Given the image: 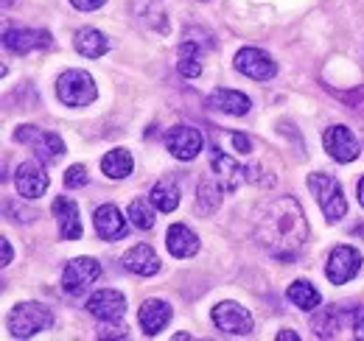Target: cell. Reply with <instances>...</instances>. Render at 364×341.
<instances>
[{
	"mask_svg": "<svg viewBox=\"0 0 364 341\" xmlns=\"http://www.w3.org/2000/svg\"><path fill=\"white\" fill-rule=\"evenodd\" d=\"M177 70L185 79H199L202 76V48L196 43H182L177 53Z\"/></svg>",
	"mask_w": 364,
	"mask_h": 341,
	"instance_id": "26",
	"label": "cell"
},
{
	"mask_svg": "<svg viewBox=\"0 0 364 341\" xmlns=\"http://www.w3.org/2000/svg\"><path fill=\"white\" fill-rule=\"evenodd\" d=\"M50 210L56 215V227H59V235H62L65 241H79V238L85 235L79 205H76L70 196H56V202H53Z\"/></svg>",
	"mask_w": 364,
	"mask_h": 341,
	"instance_id": "15",
	"label": "cell"
},
{
	"mask_svg": "<svg viewBox=\"0 0 364 341\" xmlns=\"http://www.w3.org/2000/svg\"><path fill=\"white\" fill-rule=\"evenodd\" d=\"M154 210H157V207H154L151 199H135V202L129 205V210H127V218H129L132 227H137V229L146 232V229L154 227V218H157Z\"/></svg>",
	"mask_w": 364,
	"mask_h": 341,
	"instance_id": "28",
	"label": "cell"
},
{
	"mask_svg": "<svg viewBox=\"0 0 364 341\" xmlns=\"http://www.w3.org/2000/svg\"><path fill=\"white\" fill-rule=\"evenodd\" d=\"M232 148H235L238 154H250V151H252V143H250L247 134H232Z\"/></svg>",
	"mask_w": 364,
	"mask_h": 341,
	"instance_id": "33",
	"label": "cell"
},
{
	"mask_svg": "<svg viewBox=\"0 0 364 341\" xmlns=\"http://www.w3.org/2000/svg\"><path fill=\"white\" fill-rule=\"evenodd\" d=\"M149 199L154 202V207H157L160 213H174V210L180 207V185L171 182V179H160V182L151 188Z\"/></svg>",
	"mask_w": 364,
	"mask_h": 341,
	"instance_id": "25",
	"label": "cell"
},
{
	"mask_svg": "<svg viewBox=\"0 0 364 341\" xmlns=\"http://www.w3.org/2000/svg\"><path fill=\"white\" fill-rule=\"evenodd\" d=\"M11 263V244H9V238H3V266H9Z\"/></svg>",
	"mask_w": 364,
	"mask_h": 341,
	"instance_id": "35",
	"label": "cell"
},
{
	"mask_svg": "<svg viewBox=\"0 0 364 341\" xmlns=\"http://www.w3.org/2000/svg\"><path fill=\"white\" fill-rule=\"evenodd\" d=\"M208 107H213V109H219V112H225V115H247L250 107H252V101H250L244 92H238V90L219 87V90H213V92L208 95Z\"/></svg>",
	"mask_w": 364,
	"mask_h": 341,
	"instance_id": "19",
	"label": "cell"
},
{
	"mask_svg": "<svg viewBox=\"0 0 364 341\" xmlns=\"http://www.w3.org/2000/svg\"><path fill=\"white\" fill-rule=\"evenodd\" d=\"M356 193H359V205L364 207V176L359 179V188H356Z\"/></svg>",
	"mask_w": 364,
	"mask_h": 341,
	"instance_id": "37",
	"label": "cell"
},
{
	"mask_svg": "<svg viewBox=\"0 0 364 341\" xmlns=\"http://www.w3.org/2000/svg\"><path fill=\"white\" fill-rule=\"evenodd\" d=\"M210 168H213V179L225 193H235L247 179H250V166H241L235 157L225 154L219 146L210 148Z\"/></svg>",
	"mask_w": 364,
	"mask_h": 341,
	"instance_id": "7",
	"label": "cell"
},
{
	"mask_svg": "<svg viewBox=\"0 0 364 341\" xmlns=\"http://www.w3.org/2000/svg\"><path fill=\"white\" fill-rule=\"evenodd\" d=\"M196 205H199V213H216V207L222 205V196H219V188L213 182H199V196H196Z\"/></svg>",
	"mask_w": 364,
	"mask_h": 341,
	"instance_id": "29",
	"label": "cell"
},
{
	"mask_svg": "<svg viewBox=\"0 0 364 341\" xmlns=\"http://www.w3.org/2000/svg\"><path fill=\"white\" fill-rule=\"evenodd\" d=\"M70 3H73V9H79V11H95V9L104 6V0H70Z\"/></svg>",
	"mask_w": 364,
	"mask_h": 341,
	"instance_id": "34",
	"label": "cell"
},
{
	"mask_svg": "<svg viewBox=\"0 0 364 341\" xmlns=\"http://www.w3.org/2000/svg\"><path fill=\"white\" fill-rule=\"evenodd\" d=\"M101 277V263L95 257H73L62 271V291L70 297H82Z\"/></svg>",
	"mask_w": 364,
	"mask_h": 341,
	"instance_id": "6",
	"label": "cell"
},
{
	"mask_svg": "<svg viewBox=\"0 0 364 341\" xmlns=\"http://www.w3.org/2000/svg\"><path fill=\"white\" fill-rule=\"evenodd\" d=\"M87 168L85 166H70L65 170V188H85L87 185Z\"/></svg>",
	"mask_w": 364,
	"mask_h": 341,
	"instance_id": "31",
	"label": "cell"
},
{
	"mask_svg": "<svg viewBox=\"0 0 364 341\" xmlns=\"http://www.w3.org/2000/svg\"><path fill=\"white\" fill-rule=\"evenodd\" d=\"M3 45L9 48V50H14V53H20V56H26L28 50H34L37 45H50V37H48V31H34V28H6V34H3Z\"/></svg>",
	"mask_w": 364,
	"mask_h": 341,
	"instance_id": "21",
	"label": "cell"
},
{
	"mask_svg": "<svg viewBox=\"0 0 364 341\" xmlns=\"http://www.w3.org/2000/svg\"><path fill=\"white\" fill-rule=\"evenodd\" d=\"M309 190L314 193L325 221L336 224V221H342L348 215V199H345V190H342L336 176L319 173V170L317 173H309Z\"/></svg>",
	"mask_w": 364,
	"mask_h": 341,
	"instance_id": "2",
	"label": "cell"
},
{
	"mask_svg": "<svg viewBox=\"0 0 364 341\" xmlns=\"http://www.w3.org/2000/svg\"><path fill=\"white\" fill-rule=\"evenodd\" d=\"M286 297H289V302H294L300 310H314V308H319V302H322L319 291L309 280H294V283L289 286Z\"/></svg>",
	"mask_w": 364,
	"mask_h": 341,
	"instance_id": "27",
	"label": "cell"
},
{
	"mask_svg": "<svg viewBox=\"0 0 364 341\" xmlns=\"http://www.w3.org/2000/svg\"><path fill=\"white\" fill-rule=\"evenodd\" d=\"M137 319H140V328H143L146 336H157V333L166 330V325L171 322V305L163 302V299H146V302L140 305Z\"/></svg>",
	"mask_w": 364,
	"mask_h": 341,
	"instance_id": "18",
	"label": "cell"
},
{
	"mask_svg": "<svg viewBox=\"0 0 364 341\" xmlns=\"http://www.w3.org/2000/svg\"><path fill=\"white\" fill-rule=\"evenodd\" d=\"M73 48H76L82 56H87V59H101V56L109 50V43H107V37H104L101 31H95V28H82V31H76V37H73Z\"/></svg>",
	"mask_w": 364,
	"mask_h": 341,
	"instance_id": "24",
	"label": "cell"
},
{
	"mask_svg": "<svg viewBox=\"0 0 364 341\" xmlns=\"http://www.w3.org/2000/svg\"><path fill=\"white\" fill-rule=\"evenodd\" d=\"M213 325L225 336H250L252 333V313L238 302H219L213 308Z\"/></svg>",
	"mask_w": 364,
	"mask_h": 341,
	"instance_id": "9",
	"label": "cell"
},
{
	"mask_svg": "<svg viewBox=\"0 0 364 341\" xmlns=\"http://www.w3.org/2000/svg\"><path fill=\"white\" fill-rule=\"evenodd\" d=\"M48 185H50V179H48L46 168H43L37 160L20 163L17 170H14V188H17V193H20L23 199H28V202L46 196Z\"/></svg>",
	"mask_w": 364,
	"mask_h": 341,
	"instance_id": "13",
	"label": "cell"
},
{
	"mask_svg": "<svg viewBox=\"0 0 364 341\" xmlns=\"http://www.w3.org/2000/svg\"><path fill=\"white\" fill-rule=\"evenodd\" d=\"M348 325L353 328V339L364 341V305L348 308Z\"/></svg>",
	"mask_w": 364,
	"mask_h": 341,
	"instance_id": "30",
	"label": "cell"
},
{
	"mask_svg": "<svg viewBox=\"0 0 364 341\" xmlns=\"http://www.w3.org/2000/svg\"><path fill=\"white\" fill-rule=\"evenodd\" d=\"M50 325H53V313L40 302H20L9 313V333L14 339H31L48 330Z\"/></svg>",
	"mask_w": 364,
	"mask_h": 341,
	"instance_id": "3",
	"label": "cell"
},
{
	"mask_svg": "<svg viewBox=\"0 0 364 341\" xmlns=\"http://www.w3.org/2000/svg\"><path fill=\"white\" fill-rule=\"evenodd\" d=\"M309 235L306 213L294 196H277L255 218V238L274 260H291Z\"/></svg>",
	"mask_w": 364,
	"mask_h": 341,
	"instance_id": "1",
	"label": "cell"
},
{
	"mask_svg": "<svg viewBox=\"0 0 364 341\" xmlns=\"http://www.w3.org/2000/svg\"><path fill=\"white\" fill-rule=\"evenodd\" d=\"M14 143L31 146V148H34V154H37V160H40V163H46V166L59 163V160L68 154L65 140H62L59 134H53V131H43V129H37V126H17L14 129Z\"/></svg>",
	"mask_w": 364,
	"mask_h": 341,
	"instance_id": "4",
	"label": "cell"
},
{
	"mask_svg": "<svg viewBox=\"0 0 364 341\" xmlns=\"http://www.w3.org/2000/svg\"><path fill=\"white\" fill-rule=\"evenodd\" d=\"M322 146H325L328 157L336 160V163H342V166H345V163H353V160L362 154V146H359L356 134H353L348 126L325 129V134H322Z\"/></svg>",
	"mask_w": 364,
	"mask_h": 341,
	"instance_id": "10",
	"label": "cell"
},
{
	"mask_svg": "<svg viewBox=\"0 0 364 341\" xmlns=\"http://www.w3.org/2000/svg\"><path fill=\"white\" fill-rule=\"evenodd\" d=\"M274 339L277 341H300V336H297V333H291V330H280Z\"/></svg>",
	"mask_w": 364,
	"mask_h": 341,
	"instance_id": "36",
	"label": "cell"
},
{
	"mask_svg": "<svg viewBox=\"0 0 364 341\" xmlns=\"http://www.w3.org/2000/svg\"><path fill=\"white\" fill-rule=\"evenodd\" d=\"M121 263H124L127 271H132L137 277H154V274L163 269L160 257H157V252H154L149 244H135L127 255L121 257Z\"/></svg>",
	"mask_w": 364,
	"mask_h": 341,
	"instance_id": "17",
	"label": "cell"
},
{
	"mask_svg": "<svg viewBox=\"0 0 364 341\" xmlns=\"http://www.w3.org/2000/svg\"><path fill=\"white\" fill-rule=\"evenodd\" d=\"M98 339H129V328L124 325H112V328H101Z\"/></svg>",
	"mask_w": 364,
	"mask_h": 341,
	"instance_id": "32",
	"label": "cell"
},
{
	"mask_svg": "<svg viewBox=\"0 0 364 341\" xmlns=\"http://www.w3.org/2000/svg\"><path fill=\"white\" fill-rule=\"evenodd\" d=\"M92 224L101 241H121L127 238V218L115 205H101L92 213Z\"/></svg>",
	"mask_w": 364,
	"mask_h": 341,
	"instance_id": "16",
	"label": "cell"
},
{
	"mask_svg": "<svg viewBox=\"0 0 364 341\" xmlns=\"http://www.w3.org/2000/svg\"><path fill=\"white\" fill-rule=\"evenodd\" d=\"M87 313L101 322H121L127 313V297L115 288H98L87 299Z\"/></svg>",
	"mask_w": 364,
	"mask_h": 341,
	"instance_id": "14",
	"label": "cell"
},
{
	"mask_svg": "<svg viewBox=\"0 0 364 341\" xmlns=\"http://www.w3.org/2000/svg\"><path fill=\"white\" fill-rule=\"evenodd\" d=\"M166 247L174 257H193L199 252V235L185 224H171L166 232Z\"/></svg>",
	"mask_w": 364,
	"mask_h": 341,
	"instance_id": "20",
	"label": "cell"
},
{
	"mask_svg": "<svg viewBox=\"0 0 364 341\" xmlns=\"http://www.w3.org/2000/svg\"><path fill=\"white\" fill-rule=\"evenodd\" d=\"M132 168H135V160L127 148H112L101 160V170H104L107 179H127L132 173Z\"/></svg>",
	"mask_w": 364,
	"mask_h": 341,
	"instance_id": "23",
	"label": "cell"
},
{
	"mask_svg": "<svg viewBox=\"0 0 364 341\" xmlns=\"http://www.w3.org/2000/svg\"><path fill=\"white\" fill-rule=\"evenodd\" d=\"M232 65H235L238 73H244V76H250L255 82H269V79H274V73H277L274 59L267 50H261V48H241L235 53V62Z\"/></svg>",
	"mask_w": 364,
	"mask_h": 341,
	"instance_id": "11",
	"label": "cell"
},
{
	"mask_svg": "<svg viewBox=\"0 0 364 341\" xmlns=\"http://www.w3.org/2000/svg\"><path fill=\"white\" fill-rule=\"evenodd\" d=\"M345 322H348V310L325 308V310H319L317 316L311 319V330H314L317 339H336Z\"/></svg>",
	"mask_w": 364,
	"mask_h": 341,
	"instance_id": "22",
	"label": "cell"
},
{
	"mask_svg": "<svg viewBox=\"0 0 364 341\" xmlns=\"http://www.w3.org/2000/svg\"><path fill=\"white\" fill-rule=\"evenodd\" d=\"M56 98L65 107H90L92 101L98 98L95 82L87 70H65L56 82Z\"/></svg>",
	"mask_w": 364,
	"mask_h": 341,
	"instance_id": "5",
	"label": "cell"
},
{
	"mask_svg": "<svg viewBox=\"0 0 364 341\" xmlns=\"http://www.w3.org/2000/svg\"><path fill=\"white\" fill-rule=\"evenodd\" d=\"M202 146H205V137H202L199 129L180 124V126H171L168 131H166V148L171 151V157H177V160H182V163L199 157Z\"/></svg>",
	"mask_w": 364,
	"mask_h": 341,
	"instance_id": "12",
	"label": "cell"
},
{
	"mask_svg": "<svg viewBox=\"0 0 364 341\" xmlns=\"http://www.w3.org/2000/svg\"><path fill=\"white\" fill-rule=\"evenodd\" d=\"M362 271V252L356 247H336L331 255H328V263H325V277L331 286H345L350 283L356 274Z\"/></svg>",
	"mask_w": 364,
	"mask_h": 341,
	"instance_id": "8",
	"label": "cell"
}]
</instances>
